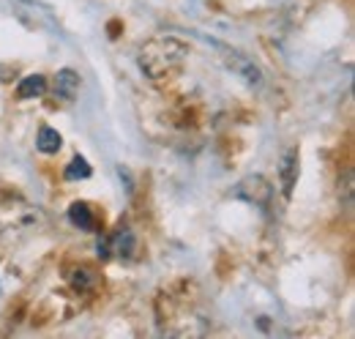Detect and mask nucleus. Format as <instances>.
I'll use <instances>...</instances> for the list:
<instances>
[{"label": "nucleus", "mask_w": 355, "mask_h": 339, "mask_svg": "<svg viewBox=\"0 0 355 339\" xmlns=\"http://www.w3.org/2000/svg\"><path fill=\"white\" fill-rule=\"evenodd\" d=\"M66 181H80V178H88L90 175V165L85 156H74L71 162H69V167H66Z\"/></svg>", "instance_id": "7"}, {"label": "nucleus", "mask_w": 355, "mask_h": 339, "mask_svg": "<svg viewBox=\"0 0 355 339\" xmlns=\"http://www.w3.org/2000/svg\"><path fill=\"white\" fill-rule=\"evenodd\" d=\"M69 219H71V224L74 227H80V230H93V213H90L88 203H71V208H69Z\"/></svg>", "instance_id": "6"}, {"label": "nucleus", "mask_w": 355, "mask_h": 339, "mask_svg": "<svg viewBox=\"0 0 355 339\" xmlns=\"http://www.w3.org/2000/svg\"><path fill=\"white\" fill-rule=\"evenodd\" d=\"M36 148L42 154H46V156H52V154H58L63 148V137L58 134V129L42 126L39 129V137H36Z\"/></svg>", "instance_id": "5"}, {"label": "nucleus", "mask_w": 355, "mask_h": 339, "mask_svg": "<svg viewBox=\"0 0 355 339\" xmlns=\"http://www.w3.org/2000/svg\"><path fill=\"white\" fill-rule=\"evenodd\" d=\"M238 63H241V69H243L249 60H243V58L238 55ZM249 69H252V66H249ZM249 80H252V85H257V83H260V72H249Z\"/></svg>", "instance_id": "8"}, {"label": "nucleus", "mask_w": 355, "mask_h": 339, "mask_svg": "<svg viewBox=\"0 0 355 339\" xmlns=\"http://www.w3.org/2000/svg\"><path fill=\"white\" fill-rule=\"evenodd\" d=\"M80 93V74L74 69H60L52 80V96L58 101H74Z\"/></svg>", "instance_id": "2"}, {"label": "nucleus", "mask_w": 355, "mask_h": 339, "mask_svg": "<svg viewBox=\"0 0 355 339\" xmlns=\"http://www.w3.org/2000/svg\"><path fill=\"white\" fill-rule=\"evenodd\" d=\"M46 90V77L44 74H28L17 85V99H36Z\"/></svg>", "instance_id": "4"}, {"label": "nucleus", "mask_w": 355, "mask_h": 339, "mask_svg": "<svg viewBox=\"0 0 355 339\" xmlns=\"http://www.w3.org/2000/svg\"><path fill=\"white\" fill-rule=\"evenodd\" d=\"M279 178H282L284 197H293V189L298 181V151L295 148H284V154L279 159Z\"/></svg>", "instance_id": "3"}, {"label": "nucleus", "mask_w": 355, "mask_h": 339, "mask_svg": "<svg viewBox=\"0 0 355 339\" xmlns=\"http://www.w3.org/2000/svg\"><path fill=\"white\" fill-rule=\"evenodd\" d=\"M189 55V47L183 42H178L173 36H159V39H150L139 49V69L150 77V80H167L173 77L178 69L183 66Z\"/></svg>", "instance_id": "1"}]
</instances>
